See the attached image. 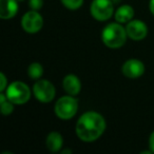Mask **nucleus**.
I'll return each instance as SVG.
<instances>
[{"label": "nucleus", "mask_w": 154, "mask_h": 154, "mask_svg": "<svg viewBox=\"0 0 154 154\" xmlns=\"http://www.w3.org/2000/svg\"><path fill=\"white\" fill-rule=\"evenodd\" d=\"M28 75L31 79L38 80L40 79L43 75V66L40 62L34 61L29 66L28 68Z\"/></svg>", "instance_id": "15"}, {"label": "nucleus", "mask_w": 154, "mask_h": 154, "mask_svg": "<svg viewBox=\"0 0 154 154\" xmlns=\"http://www.w3.org/2000/svg\"><path fill=\"white\" fill-rule=\"evenodd\" d=\"M107 128L106 119L96 111H87L79 116L75 125L77 137L85 143H93L99 139Z\"/></svg>", "instance_id": "1"}, {"label": "nucleus", "mask_w": 154, "mask_h": 154, "mask_svg": "<svg viewBox=\"0 0 154 154\" xmlns=\"http://www.w3.org/2000/svg\"><path fill=\"white\" fill-rule=\"evenodd\" d=\"M148 145H149V149L154 153V131H152L151 134H150L149 140H148Z\"/></svg>", "instance_id": "19"}, {"label": "nucleus", "mask_w": 154, "mask_h": 154, "mask_svg": "<svg viewBox=\"0 0 154 154\" xmlns=\"http://www.w3.org/2000/svg\"><path fill=\"white\" fill-rule=\"evenodd\" d=\"M15 103H13L11 100H9L5 92H0V110L1 114L5 116H9L15 110Z\"/></svg>", "instance_id": "14"}, {"label": "nucleus", "mask_w": 154, "mask_h": 154, "mask_svg": "<svg viewBox=\"0 0 154 154\" xmlns=\"http://www.w3.org/2000/svg\"><path fill=\"white\" fill-rule=\"evenodd\" d=\"M78 112V100L76 96L64 95L57 99L54 106V113L59 119L69 120L72 119Z\"/></svg>", "instance_id": "4"}, {"label": "nucleus", "mask_w": 154, "mask_h": 154, "mask_svg": "<svg viewBox=\"0 0 154 154\" xmlns=\"http://www.w3.org/2000/svg\"><path fill=\"white\" fill-rule=\"evenodd\" d=\"M43 23L45 21L42 15L39 13V11H34V10H30L24 13L20 21L22 30L29 34L38 33L43 28Z\"/></svg>", "instance_id": "7"}, {"label": "nucleus", "mask_w": 154, "mask_h": 154, "mask_svg": "<svg viewBox=\"0 0 154 154\" xmlns=\"http://www.w3.org/2000/svg\"><path fill=\"white\" fill-rule=\"evenodd\" d=\"M33 95L41 103H49L55 98L56 88L50 80L40 78L35 80L32 87Z\"/></svg>", "instance_id": "5"}, {"label": "nucleus", "mask_w": 154, "mask_h": 154, "mask_svg": "<svg viewBox=\"0 0 154 154\" xmlns=\"http://www.w3.org/2000/svg\"><path fill=\"white\" fill-rule=\"evenodd\" d=\"M127 38L126 26L117 21L108 23L101 31V41L109 49H119L124 47Z\"/></svg>", "instance_id": "2"}, {"label": "nucleus", "mask_w": 154, "mask_h": 154, "mask_svg": "<svg viewBox=\"0 0 154 154\" xmlns=\"http://www.w3.org/2000/svg\"><path fill=\"white\" fill-rule=\"evenodd\" d=\"M18 2V0H0V18L10 20L15 17L19 10Z\"/></svg>", "instance_id": "11"}, {"label": "nucleus", "mask_w": 154, "mask_h": 154, "mask_svg": "<svg viewBox=\"0 0 154 154\" xmlns=\"http://www.w3.org/2000/svg\"><path fill=\"white\" fill-rule=\"evenodd\" d=\"M112 1H113V3L115 5V3H119L120 1H122V0H112Z\"/></svg>", "instance_id": "22"}, {"label": "nucleus", "mask_w": 154, "mask_h": 154, "mask_svg": "<svg viewBox=\"0 0 154 154\" xmlns=\"http://www.w3.org/2000/svg\"><path fill=\"white\" fill-rule=\"evenodd\" d=\"M60 1L66 9L70 11H76L82 7L85 0H60Z\"/></svg>", "instance_id": "16"}, {"label": "nucleus", "mask_w": 154, "mask_h": 154, "mask_svg": "<svg viewBox=\"0 0 154 154\" xmlns=\"http://www.w3.org/2000/svg\"><path fill=\"white\" fill-rule=\"evenodd\" d=\"M146 66L141 60L137 58H130L124 62L122 66V72L125 77L129 79H137L143 75Z\"/></svg>", "instance_id": "8"}, {"label": "nucleus", "mask_w": 154, "mask_h": 154, "mask_svg": "<svg viewBox=\"0 0 154 154\" xmlns=\"http://www.w3.org/2000/svg\"><path fill=\"white\" fill-rule=\"evenodd\" d=\"M62 87L66 94L76 96L82 91V82L75 74H68L62 79Z\"/></svg>", "instance_id": "10"}, {"label": "nucleus", "mask_w": 154, "mask_h": 154, "mask_svg": "<svg viewBox=\"0 0 154 154\" xmlns=\"http://www.w3.org/2000/svg\"><path fill=\"white\" fill-rule=\"evenodd\" d=\"M149 10L150 13L154 16V0H150L149 1Z\"/></svg>", "instance_id": "20"}, {"label": "nucleus", "mask_w": 154, "mask_h": 154, "mask_svg": "<svg viewBox=\"0 0 154 154\" xmlns=\"http://www.w3.org/2000/svg\"><path fill=\"white\" fill-rule=\"evenodd\" d=\"M45 146L50 152H53V153L60 152L63 147V137L57 131H52L47 135Z\"/></svg>", "instance_id": "13"}, {"label": "nucleus", "mask_w": 154, "mask_h": 154, "mask_svg": "<svg viewBox=\"0 0 154 154\" xmlns=\"http://www.w3.org/2000/svg\"><path fill=\"white\" fill-rule=\"evenodd\" d=\"M114 3L112 0H92L90 5V14L99 22L108 21L114 16Z\"/></svg>", "instance_id": "6"}, {"label": "nucleus", "mask_w": 154, "mask_h": 154, "mask_svg": "<svg viewBox=\"0 0 154 154\" xmlns=\"http://www.w3.org/2000/svg\"><path fill=\"white\" fill-rule=\"evenodd\" d=\"M61 152L62 154H66V153H68V154H72L73 153V151L71 149H66V150H61Z\"/></svg>", "instance_id": "21"}, {"label": "nucleus", "mask_w": 154, "mask_h": 154, "mask_svg": "<svg viewBox=\"0 0 154 154\" xmlns=\"http://www.w3.org/2000/svg\"><path fill=\"white\" fill-rule=\"evenodd\" d=\"M18 1H19V2H22V1H24V0H18Z\"/></svg>", "instance_id": "23"}, {"label": "nucleus", "mask_w": 154, "mask_h": 154, "mask_svg": "<svg viewBox=\"0 0 154 154\" xmlns=\"http://www.w3.org/2000/svg\"><path fill=\"white\" fill-rule=\"evenodd\" d=\"M9 84H8V78L3 72L0 73V92H5V89L8 88Z\"/></svg>", "instance_id": "18"}, {"label": "nucleus", "mask_w": 154, "mask_h": 154, "mask_svg": "<svg viewBox=\"0 0 154 154\" xmlns=\"http://www.w3.org/2000/svg\"><path fill=\"white\" fill-rule=\"evenodd\" d=\"M29 7L34 11H40L43 7V0H29Z\"/></svg>", "instance_id": "17"}, {"label": "nucleus", "mask_w": 154, "mask_h": 154, "mask_svg": "<svg viewBox=\"0 0 154 154\" xmlns=\"http://www.w3.org/2000/svg\"><path fill=\"white\" fill-rule=\"evenodd\" d=\"M5 93L8 99L13 103H15L16 106H22L26 105L31 99L33 91L26 82L16 80V82H12L11 84H9Z\"/></svg>", "instance_id": "3"}, {"label": "nucleus", "mask_w": 154, "mask_h": 154, "mask_svg": "<svg viewBox=\"0 0 154 154\" xmlns=\"http://www.w3.org/2000/svg\"><path fill=\"white\" fill-rule=\"evenodd\" d=\"M135 11L132 5H122L114 12V19L119 23H128L132 19H134Z\"/></svg>", "instance_id": "12"}, {"label": "nucleus", "mask_w": 154, "mask_h": 154, "mask_svg": "<svg viewBox=\"0 0 154 154\" xmlns=\"http://www.w3.org/2000/svg\"><path fill=\"white\" fill-rule=\"evenodd\" d=\"M128 38L134 41H140L148 35V26L143 21L139 19H132L126 26Z\"/></svg>", "instance_id": "9"}]
</instances>
